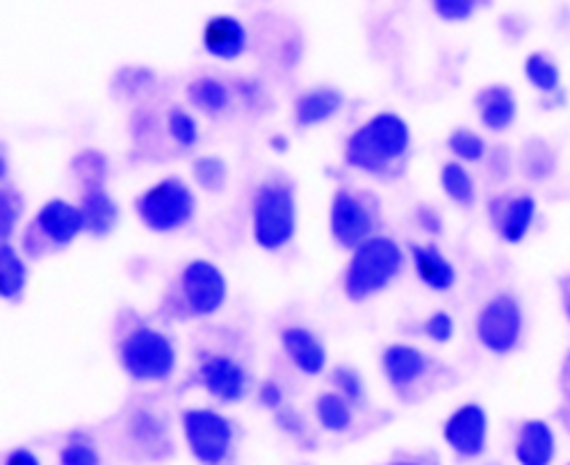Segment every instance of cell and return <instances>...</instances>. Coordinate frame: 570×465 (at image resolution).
<instances>
[{"label":"cell","mask_w":570,"mask_h":465,"mask_svg":"<svg viewBox=\"0 0 570 465\" xmlns=\"http://www.w3.org/2000/svg\"><path fill=\"white\" fill-rule=\"evenodd\" d=\"M258 402H261V406H265L269 410H281L283 408V390H281V386L276 382H272V379L263 382L261 388H258Z\"/></svg>","instance_id":"cell-39"},{"label":"cell","mask_w":570,"mask_h":465,"mask_svg":"<svg viewBox=\"0 0 570 465\" xmlns=\"http://www.w3.org/2000/svg\"><path fill=\"white\" fill-rule=\"evenodd\" d=\"M180 293L189 313L197 317H208L224 306L228 286L217 265L199 258L183 269Z\"/></svg>","instance_id":"cell-8"},{"label":"cell","mask_w":570,"mask_h":465,"mask_svg":"<svg viewBox=\"0 0 570 465\" xmlns=\"http://www.w3.org/2000/svg\"><path fill=\"white\" fill-rule=\"evenodd\" d=\"M404 265V254L393 238L374 236L363 243L345 271V295L352 301H365L382 293Z\"/></svg>","instance_id":"cell-2"},{"label":"cell","mask_w":570,"mask_h":465,"mask_svg":"<svg viewBox=\"0 0 570 465\" xmlns=\"http://www.w3.org/2000/svg\"><path fill=\"white\" fill-rule=\"evenodd\" d=\"M331 236L343 249H358L363 243L372 238L374 219L367 206L347 190H338L331 201L328 215Z\"/></svg>","instance_id":"cell-10"},{"label":"cell","mask_w":570,"mask_h":465,"mask_svg":"<svg viewBox=\"0 0 570 465\" xmlns=\"http://www.w3.org/2000/svg\"><path fill=\"white\" fill-rule=\"evenodd\" d=\"M6 465H41L39 456L26 447H19V449H12L8 456H6Z\"/></svg>","instance_id":"cell-41"},{"label":"cell","mask_w":570,"mask_h":465,"mask_svg":"<svg viewBox=\"0 0 570 465\" xmlns=\"http://www.w3.org/2000/svg\"><path fill=\"white\" fill-rule=\"evenodd\" d=\"M28 284V267L19 251L10 245L3 243L0 247V295L3 299H17L26 290Z\"/></svg>","instance_id":"cell-24"},{"label":"cell","mask_w":570,"mask_h":465,"mask_svg":"<svg viewBox=\"0 0 570 465\" xmlns=\"http://www.w3.org/2000/svg\"><path fill=\"white\" fill-rule=\"evenodd\" d=\"M474 106H478L482 126L491 132H504L507 128L513 126L518 117L515 95L507 85L484 87L478 95V99H474Z\"/></svg>","instance_id":"cell-16"},{"label":"cell","mask_w":570,"mask_h":465,"mask_svg":"<svg viewBox=\"0 0 570 465\" xmlns=\"http://www.w3.org/2000/svg\"><path fill=\"white\" fill-rule=\"evenodd\" d=\"M474 8H478V3H472V0H436L434 3L436 17L448 23L468 21L474 14Z\"/></svg>","instance_id":"cell-35"},{"label":"cell","mask_w":570,"mask_h":465,"mask_svg":"<svg viewBox=\"0 0 570 465\" xmlns=\"http://www.w3.org/2000/svg\"><path fill=\"white\" fill-rule=\"evenodd\" d=\"M525 78L541 95H554L561 87V69L546 53H532L525 60Z\"/></svg>","instance_id":"cell-26"},{"label":"cell","mask_w":570,"mask_h":465,"mask_svg":"<svg viewBox=\"0 0 570 465\" xmlns=\"http://www.w3.org/2000/svg\"><path fill=\"white\" fill-rule=\"evenodd\" d=\"M60 465H101V454L89 443L71 441L60 452Z\"/></svg>","instance_id":"cell-33"},{"label":"cell","mask_w":570,"mask_h":465,"mask_svg":"<svg viewBox=\"0 0 570 465\" xmlns=\"http://www.w3.org/2000/svg\"><path fill=\"white\" fill-rule=\"evenodd\" d=\"M126 375L135 382H165L176 369V347L158 329L139 327L119 347Z\"/></svg>","instance_id":"cell-5"},{"label":"cell","mask_w":570,"mask_h":465,"mask_svg":"<svg viewBox=\"0 0 570 465\" xmlns=\"http://www.w3.org/2000/svg\"><path fill=\"white\" fill-rule=\"evenodd\" d=\"M424 334L430 336L434 343H450L454 338V319L448 310L434 313L430 319L424 321Z\"/></svg>","instance_id":"cell-37"},{"label":"cell","mask_w":570,"mask_h":465,"mask_svg":"<svg viewBox=\"0 0 570 465\" xmlns=\"http://www.w3.org/2000/svg\"><path fill=\"white\" fill-rule=\"evenodd\" d=\"M522 329H525V315H522L520 301L509 293H500L487 301L478 313V321H474V334H478L480 345L498 356L518 347Z\"/></svg>","instance_id":"cell-6"},{"label":"cell","mask_w":570,"mask_h":465,"mask_svg":"<svg viewBox=\"0 0 570 465\" xmlns=\"http://www.w3.org/2000/svg\"><path fill=\"white\" fill-rule=\"evenodd\" d=\"M281 345L283 352L288 354V358L295 363V367L308 377L320 375L326 367V349L322 345V340L304 329V327H291L281 332Z\"/></svg>","instance_id":"cell-17"},{"label":"cell","mask_w":570,"mask_h":465,"mask_svg":"<svg viewBox=\"0 0 570 465\" xmlns=\"http://www.w3.org/2000/svg\"><path fill=\"white\" fill-rule=\"evenodd\" d=\"M489 465H500V463H489Z\"/></svg>","instance_id":"cell-46"},{"label":"cell","mask_w":570,"mask_h":465,"mask_svg":"<svg viewBox=\"0 0 570 465\" xmlns=\"http://www.w3.org/2000/svg\"><path fill=\"white\" fill-rule=\"evenodd\" d=\"M539 212V204L532 195H518L495 210V228L498 236L507 245H520L528 238Z\"/></svg>","instance_id":"cell-15"},{"label":"cell","mask_w":570,"mask_h":465,"mask_svg":"<svg viewBox=\"0 0 570 465\" xmlns=\"http://www.w3.org/2000/svg\"><path fill=\"white\" fill-rule=\"evenodd\" d=\"M247 43H249L247 28L240 19L235 17H228V14L213 17L204 28L206 53L222 62H233L240 58L247 51Z\"/></svg>","instance_id":"cell-14"},{"label":"cell","mask_w":570,"mask_h":465,"mask_svg":"<svg viewBox=\"0 0 570 465\" xmlns=\"http://www.w3.org/2000/svg\"><path fill=\"white\" fill-rule=\"evenodd\" d=\"M448 447L461 458H480L489 443V415L480 404L459 406L443 427Z\"/></svg>","instance_id":"cell-9"},{"label":"cell","mask_w":570,"mask_h":465,"mask_svg":"<svg viewBox=\"0 0 570 465\" xmlns=\"http://www.w3.org/2000/svg\"><path fill=\"white\" fill-rule=\"evenodd\" d=\"M411 147V128L395 112H382L356 128L347 145L345 160L365 174H384Z\"/></svg>","instance_id":"cell-1"},{"label":"cell","mask_w":570,"mask_h":465,"mask_svg":"<svg viewBox=\"0 0 570 465\" xmlns=\"http://www.w3.org/2000/svg\"><path fill=\"white\" fill-rule=\"evenodd\" d=\"M559 454L557 434L546 421L522 423L513 441V458L518 465H552Z\"/></svg>","instance_id":"cell-13"},{"label":"cell","mask_w":570,"mask_h":465,"mask_svg":"<svg viewBox=\"0 0 570 465\" xmlns=\"http://www.w3.org/2000/svg\"><path fill=\"white\" fill-rule=\"evenodd\" d=\"M21 212H23L21 195L12 188H6L3 195H0V236H3V243L12 238Z\"/></svg>","instance_id":"cell-31"},{"label":"cell","mask_w":570,"mask_h":465,"mask_svg":"<svg viewBox=\"0 0 570 465\" xmlns=\"http://www.w3.org/2000/svg\"><path fill=\"white\" fill-rule=\"evenodd\" d=\"M187 101L206 115H222L230 103V89L213 76H202L187 85Z\"/></svg>","instance_id":"cell-22"},{"label":"cell","mask_w":570,"mask_h":465,"mask_svg":"<svg viewBox=\"0 0 570 465\" xmlns=\"http://www.w3.org/2000/svg\"><path fill=\"white\" fill-rule=\"evenodd\" d=\"M135 210L141 224L149 230L171 233L183 228L195 217L197 197L183 178L169 176L151 185V188L137 199Z\"/></svg>","instance_id":"cell-4"},{"label":"cell","mask_w":570,"mask_h":465,"mask_svg":"<svg viewBox=\"0 0 570 465\" xmlns=\"http://www.w3.org/2000/svg\"><path fill=\"white\" fill-rule=\"evenodd\" d=\"M561 295H563V313H566V319L570 321V278H566L563 281V288H561Z\"/></svg>","instance_id":"cell-43"},{"label":"cell","mask_w":570,"mask_h":465,"mask_svg":"<svg viewBox=\"0 0 570 465\" xmlns=\"http://www.w3.org/2000/svg\"><path fill=\"white\" fill-rule=\"evenodd\" d=\"M415 217H417V224H420L426 233H432V236H439V233L443 230V219H441L439 210L432 208V206H420L417 212H415Z\"/></svg>","instance_id":"cell-40"},{"label":"cell","mask_w":570,"mask_h":465,"mask_svg":"<svg viewBox=\"0 0 570 465\" xmlns=\"http://www.w3.org/2000/svg\"><path fill=\"white\" fill-rule=\"evenodd\" d=\"M183 436L202 465H222L233 447L230 421L210 408H187L183 413Z\"/></svg>","instance_id":"cell-7"},{"label":"cell","mask_w":570,"mask_h":465,"mask_svg":"<svg viewBox=\"0 0 570 465\" xmlns=\"http://www.w3.org/2000/svg\"><path fill=\"white\" fill-rule=\"evenodd\" d=\"M199 382L213 397L226 404L240 402L249 386L245 367L237 360H233L230 356H210L199 367Z\"/></svg>","instance_id":"cell-11"},{"label":"cell","mask_w":570,"mask_h":465,"mask_svg":"<svg viewBox=\"0 0 570 465\" xmlns=\"http://www.w3.org/2000/svg\"><path fill=\"white\" fill-rule=\"evenodd\" d=\"M382 365H384V375L389 384L397 390H404L424 375L426 367H430V360H426V356L417 347L397 343L386 347L382 356Z\"/></svg>","instance_id":"cell-18"},{"label":"cell","mask_w":570,"mask_h":465,"mask_svg":"<svg viewBox=\"0 0 570 465\" xmlns=\"http://www.w3.org/2000/svg\"><path fill=\"white\" fill-rule=\"evenodd\" d=\"M522 171H525L534 180H543L554 171V154L543 142H530L525 149V162H522Z\"/></svg>","instance_id":"cell-30"},{"label":"cell","mask_w":570,"mask_h":465,"mask_svg":"<svg viewBox=\"0 0 570 465\" xmlns=\"http://www.w3.org/2000/svg\"><path fill=\"white\" fill-rule=\"evenodd\" d=\"M169 135L174 142L183 149H193L199 142V123L197 119L183 108H174L167 117Z\"/></svg>","instance_id":"cell-29"},{"label":"cell","mask_w":570,"mask_h":465,"mask_svg":"<svg viewBox=\"0 0 570 465\" xmlns=\"http://www.w3.org/2000/svg\"><path fill=\"white\" fill-rule=\"evenodd\" d=\"M566 465H570V463H566Z\"/></svg>","instance_id":"cell-47"},{"label":"cell","mask_w":570,"mask_h":465,"mask_svg":"<svg viewBox=\"0 0 570 465\" xmlns=\"http://www.w3.org/2000/svg\"><path fill=\"white\" fill-rule=\"evenodd\" d=\"M345 97L343 91L334 87H317L302 95L295 103V121L297 126H317L334 119L343 110Z\"/></svg>","instance_id":"cell-20"},{"label":"cell","mask_w":570,"mask_h":465,"mask_svg":"<svg viewBox=\"0 0 570 465\" xmlns=\"http://www.w3.org/2000/svg\"><path fill=\"white\" fill-rule=\"evenodd\" d=\"M331 382L338 388V393L347 402H361L363 399V379L356 369L352 367H336L334 375H331Z\"/></svg>","instance_id":"cell-34"},{"label":"cell","mask_w":570,"mask_h":465,"mask_svg":"<svg viewBox=\"0 0 570 465\" xmlns=\"http://www.w3.org/2000/svg\"><path fill=\"white\" fill-rule=\"evenodd\" d=\"M35 224L43 238H49L58 247L71 245L85 230V217L80 206L65 199H53L43 204L35 217Z\"/></svg>","instance_id":"cell-12"},{"label":"cell","mask_w":570,"mask_h":465,"mask_svg":"<svg viewBox=\"0 0 570 465\" xmlns=\"http://www.w3.org/2000/svg\"><path fill=\"white\" fill-rule=\"evenodd\" d=\"M441 188L443 192L459 206L472 208L478 201V188H474V180L465 165L461 162H445L441 169Z\"/></svg>","instance_id":"cell-25"},{"label":"cell","mask_w":570,"mask_h":465,"mask_svg":"<svg viewBox=\"0 0 570 465\" xmlns=\"http://www.w3.org/2000/svg\"><path fill=\"white\" fill-rule=\"evenodd\" d=\"M568 408H570V382H568Z\"/></svg>","instance_id":"cell-45"},{"label":"cell","mask_w":570,"mask_h":465,"mask_svg":"<svg viewBox=\"0 0 570 465\" xmlns=\"http://www.w3.org/2000/svg\"><path fill=\"white\" fill-rule=\"evenodd\" d=\"M130 429H132V438L139 441L141 445H154L165 436L163 423L158 421V417H154L151 413H145V410L132 417Z\"/></svg>","instance_id":"cell-32"},{"label":"cell","mask_w":570,"mask_h":465,"mask_svg":"<svg viewBox=\"0 0 570 465\" xmlns=\"http://www.w3.org/2000/svg\"><path fill=\"white\" fill-rule=\"evenodd\" d=\"M276 423L283 432H288L293 436H299L306 429L304 417L295 408H288V406H283L281 410H276Z\"/></svg>","instance_id":"cell-38"},{"label":"cell","mask_w":570,"mask_h":465,"mask_svg":"<svg viewBox=\"0 0 570 465\" xmlns=\"http://www.w3.org/2000/svg\"><path fill=\"white\" fill-rule=\"evenodd\" d=\"M269 147H272V151H276V154H285V151H288L291 142H288V137H283V135H274V137L269 139Z\"/></svg>","instance_id":"cell-42"},{"label":"cell","mask_w":570,"mask_h":465,"mask_svg":"<svg viewBox=\"0 0 570 465\" xmlns=\"http://www.w3.org/2000/svg\"><path fill=\"white\" fill-rule=\"evenodd\" d=\"M80 210L85 217V230L97 238H104L110 230H115L121 217L117 201L104 188L85 190L80 199Z\"/></svg>","instance_id":"cell-21"},{"label":"cell","mask_w":570,"mask_h":465,"mask_svg":"<svg viewBox=\"0 0 570 465\" xmlns=\"http://www.w3.org/2000/svg\"><path fill=\"white\" fill-rule=\"evenodd\" d=\"M411 258L420 281L436 293H448L456 284V269L436 245H411Z\"/></svg>","instance_id":"cell-19"},{"label":"cell","mask_w":570,"mask_h":465,"mask_svg":"<svg viewBox=\"0 0 570 465\" xmlns=\"http://www.w3.org/2000/svg\"><path fill=\"white\" fill-rule=\"evenodd\" d=\"M78 162H82V169H76L82 180L87 182V190L91 188H104V178H106V158L99 154H85L78 158Z\"/></svg>","instance_id":"cell-36"},{"label":"cell","mask_w":570,"mask_h":465,"mask_svg":"<svg viewBox=\"0 0 570 465\" xmlns=\"http://www.w3.org/2000/svg\"><path fill=\"white\" fill-rule=\"evenodd\" d=\"M195 182L206 192H222L228 182V165L219 156H202L193 162Z\"/></svg>","instance_id":"cell-27"},{"label":"cell","mask_w":570,"mask_h":465,"mask_svg":"<svg viewBox=\"0 0 570 465\" xmlns=\"http://www.w3.org/2000/svg\"><path fill=\"white\" fill-rule=\"evenodd\" d=\"M393 465H420V463H415V461H400V463H393Z\"/></svg>","instance_id":"cell-44"},{"label":"cell","mask_w":570,"mask_h":465,"mask_svg":"<svg viewBox=\"0 0 570 465\" xmlns=\"http://www.w3.org/2000/svg\"><path fill=\"white\" fill-rule=\"evenodd\" d=\"M254 240L265 251L283 249L295 238L297 201L283 182H263L254 197Z\"/></svg>","instance_id":"cell-3"},{"label":"cell","mask_w":570,"mask_h":465,"mask_svg":"<svg viewBox=\"0 0 570 465\" xmlns=\"http://www.w3.org/2000/svg\"><path fill=\"white\" fill-rule=\"evenodd\" d=\"M315 415L322 429L331 434H343L352 427L354 413L350 402L341 393H324L315 399Z\"/></svg>","instance_id":"cell-23"},{"label":"cell","mask_w":570,"mask_h":465,"mask_svg":"<svg viewBox=\"0 0 570 465\" xmlns=\"http://www.w3.org/2000/svg\"><path fill=\"white\" fill-rule=\"evenodd\" d=\"M448 149L461 160V162H480L487 158V139L470 128H456L448 137Z\"/></svg>","instance_id":"cell-28"}]
</instances>
